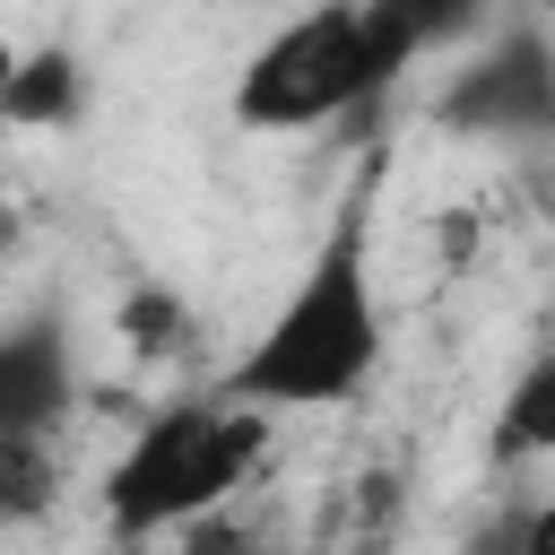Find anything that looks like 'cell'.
Listing matches in <instances>:
<instances>
[{
  "label": "cell",
  "mask_w": 555,
  "mask_h": 555,
  "mask_svg": "<svg viewBox=\"0 0 555 555\" xmlns=\"http://www.w3.org/2000/svg\"><path fill=\"white\" fill-rule=\"evenodd\" d=\"M69 338L52 312H26L9 321L0 338V434H52L69 416Z\"/></svg>",
  "instance_id": "obj_5"
},
{
  "label": "cell",
  "mask_w": 555,
  "mask_h": 555,
  "mask_svg": "<svg viewBox=\"0 0 555 555\" xmlns=\"http://www.w3.org/2000/svg\"><path fill=\"white\" fill-rule=\"evenodd\" d=\"M269 408L234 399L225 382L217 390H191V399H165L130 442L121 460L104 468V520L113 538H165V529H199L208 512H225L260 460H269Z\"/></svg>",
  "instance_id": "obj_2"
},
{
  "label": "cell",
  "mask_w": 555,
  "mask_h": 555,
  "mask_svg": "<svg viewBox=\"0 0 555 555\" xmlns=\"http://www.w3.org/2000/svg\"><path fill=\"white\" fill-rule=\"evenodd\" d=\"M399 78L382 61L373 9L364 0H304L295 17H278L243 52V69H234V121L260 130V139H286V130L347 121V113H364Z\"/></svg>",
  "instance_id": "obj_3"
},
{
  "label": "cell",
  "mask_w": 555,
  "mask_h": 555,
  "mask_svg": "<svg viewBox=\"0 0 555 555\" xmlns=\"http://www.w3.org/2000/svg\"><path fill=\"white\" fill-rule=\"evenodd\" d=\"M121 330H130V347H147V356H173L191 321H182V304H173V295H156V286H147V295H130V304H121Z\"/></svg>",
  "instance_id": "obj_9"
},
{
  "label": "cell",
  "mask_w": 555,
  "mask_h": 555,
  "mask_svg": "<svg viewBox=\"0 0 555 555\" xmlns=\"http://www.w3.org/2000/svg\"><path fill=\"white\" fill-rule=\"evenodd\" d=\"M0 104H9V121H26V130H61V121H78V104H87V69H78V52H26V61L9 69Z\"/></svg>",
  "instance_id": "obj_8"
},
{
  "label": "cell",
  "mask_w": 555,
  "mask_h": 555,
  "mask_svg": "<svg viewBox=\"0 0 555 555\" xmlns=\"http://www.w3.org/2000/svg\"><path fill=\"white\" fill-rule=\"evenodd\" d=\"M434 121L460 139H555V35L546 26H494L442 87Z\"/></svg>",
  "instance_id": "obj_4"
},
{
  "label": "cell",
  "mask_w": 555,
  "mask_h": 555,
  "mask_svg": "<svg viewBox=\"0 0 555 555\" xmlns=\"http://www.w3.org/2000/svg\"><path fill=\"white\" fill-rule=\"evenodd\" d=\"M520 546H529V555H555V494H546V503L520 520Z\"/></svg>",
  "instance_id": "obj_10"
},
{
  "label": "cell",
  "mask_w": 555,
  "mask_h": 555,
  "mask_svg": "<svg viewBox=\"0 0 555 555\" xmlns=\"http://www.w3.org/2000/svg\"><path fill=\"white\" fill-rule=\"evenodd\" d=\"M364 9H373V35H382L390 78H408L425 52L477 35V17H486V0H364Z\"/></svg>",
  "instance_id": "obj_7"
},
{
  "label": "cell",
  "mask_w": 555,
  "mask_h": 555,
  "mask_svg": "<svg viewBox=\"0 0 555 555\" xmlns=\"http://www.w3.org/2000/svg\"><path fill=\"white\" fill-rule=\"evenodd\" d=\"M486 460L494 468H529V460H555V347H538L503 399H494V425H486Z\"/></svg>",
  "instance_id": "obj_6"
},
{
  "label": "cell",
  "mask_w": 555,
  "mask_h": 555,
  "mask_svg": "<svg viewBox=\"0 0 555 555\" xmlns=\"http://www.w3.org/2000/svg\"><path fill=\"white\" fill-rule=\"evenodd\" d=\"M382 356H390V321L373 286V217L364 199H347L312 243V260L295 269V286L278 295V312L243 338V356L217 382L269 416H304V408H356Z\"/></svg>",
  "instance_id": "obj_1"
}]
</instances>
